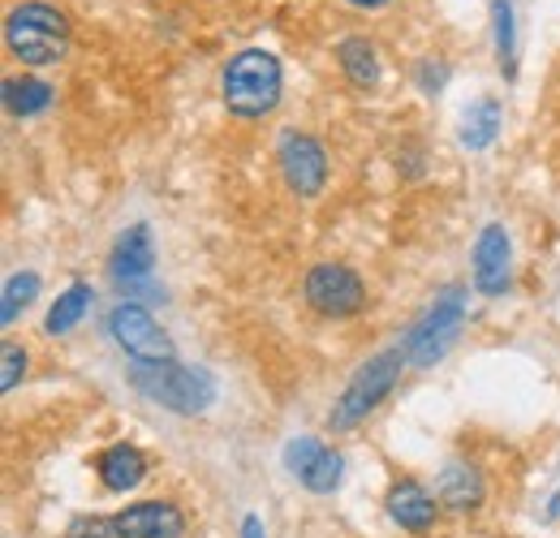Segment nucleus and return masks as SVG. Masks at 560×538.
<instances>
[{
  "mask_svg": "<svg viewBox=\"0 0 560 538\" xmlns=\"http://www.w3.org/2000/svg\"><path fill=\"white\" fill-rule=\"evenodd\" d=\"M121 535L126 538H186L190 522H186V508L177 500H139V504H126L113 513Z\"/></svg>",
  "mask_w": 560,
  "mask_h": 538,
  "instance_id": "nucleus-12",
  "label": "nucleus"
},
{
  "mask_svg": "<svg viewBox=\"0 0 560 538\" xmlns=\"http://www.w3.org/2000/svg\"><path fill=\"white\" fill-rule=\"evenodd\" d=\"M406 366H410V358H406L401 344L371 353V358L350 375V384L341 388V397L332 401V409H328V431H332V435H346L353 426H362L375 409H384V401L397 393Z\"/></svg>",
  "mask_w": 560,
  "mask_h": 538,
  "instance_id": "nucleus-4",
  "label": "nucleus"
},
{
  "mask_svg": "<svg viewBox=\"0 0 560 538\" xmlns=\"http://www.w3.org/2000/svg\"><path fill=\"white\" fill-rule=\"evenodd\" d=\"M462 328H466V289L462 284H448V289H440V297L422 311L419 319L410 324V332L401 337V349H406L410 366L415 371L435 366L457 344Z\"/></svg>",
  "mask_w": 560,
  "mask_h": 538,
  "instance_id": "nucleus-5",
  "label": "nucleus"
},
{
  "mask_svg": "<svg viewBox=\"0 0 560 538\" xmlns=\"http://www.w3.org/2000/svg\"><path fill=\"white\" fill-rule=\"evenodd\" d=\"M39 297V271H13L9 280H4V302H0V324L4 328H13L18 324V315L31 306Z\"/></svg>",
  "mask_w": 560,
  "mask_h": 538,
  "instance_id": "nucleus-21",
  "label": "nucleus"
},
{
  "mask_svg": "<svg viewBox=\"0 0 560 538\" xmlns=\"http://www.w3.org/2000/svg\"><path fill=\"white\" fill-rule=\"evenodd\" d=\"M277 168L280 182L293 199H319L324 186H328V173H332V160H328V147L306 130H284L277 138Z\"/></svg>",
  "mask_w": 560,
  "mask_h": 538,
  "instance_id": "nucleus-7",
  "label": "nucleus"
},
{
  "mask_svg": "<svg viewBox=\"0 0 560 538\" xmlns=\"http://www.w3.org/2000/svg\"><path fill=\"white\" fill-rule=\"evenodd\" d=\"M500 126H504V108H500V100H495V95H483V100H475V104L466 108L457 138H462L466 151H488L491 142L500 138Z\"/></svg>",
  "mask_w": 560,
  "mask_h": 538,
  "instance_id": "nucleus-19",
  "label": "nucleus"
},
{
  "mask_svg": "<svg viewBox=\"0 0 560 538\" xmlns=\"http://www.w3.org/2000/svg\"><path fill=\"white\" fill-rule=\"evenodd\" d=\"M108 337L121 353H130V362H168V358H177L168 332L160 328V319L139 302H117L108 311Z\"/></svg>",
  "mask_w": 560,
  "mask_h": 538,
  "instance_id": "nucleus-8",
  "label": "nucleus"
},
{
  "mask_svg": "<svg viewBox=\"0 0 560 538\" xmlns=\"http://www.w3.org/2000/svg\"><path fill=\"white\" fill-rule=\"evenodd\" d=\"M491 39H495V66L513 82L517 78V17H513V0H491Z\"/></svg>",
  "mask_w": 560,
  "mask_h": 538,
  "instance_id": "nucleus-20",
  "label": "nucleus"
},
{
  "mask_svg": "<svg viewBox=\"0 0 560 538\" xmlns=\"http://www.w3.org/2000/svg\"><path fill=\"white\" fill-rule=\"evenodd\" d=\"M415 78H419V91H422V95H440V86L448 82V69L435 66V57H422L419 69H415Z\"/></svg>",
  "mask_w": 560,
  "mask_h": 538,
  "instance_id": "nucleus-24",
  "label": "nucleus"
},
{
  "mask_svg": "<svg viewBox=\"0 0 560 538\" xmlns=\"http://www.w3.org/2000/svg\"><path fill=\"white\" fill-rule=\"evenodd\" d=\"M332 57H337V69L346 73V82H350L353 91H375V86H380L384 61H380V48H375L366 35H346V39H337Z\"/></svg>",
  "mask_w": 560,
  "mask_h": 538,
  "instance_id": "nucleus-16",
  "label": "nucleus"
},
{
  "mask_svg": "<svg viewBox=\"0 0 560 538\" xmlns=\"http://www.w3.org/2000/svg\"><path fill=\"white\" fill-rule=\"evenodd\" d=\"M341 4H350V9H362V13H380V9H388L393 0H341Z\"/></svg>",
  "mask_w": 560,
  "mask_h": 538,
  "instance_id": "nucleus-27",
  "label": "nucleus"
},
{
  "mask_svg": "<svg viewBox=\"0 0 560 538\" xmlns=\"http://www.w3.org/2000/svg\"><path fill=\"white\" fill-rule=\"evenodd\" d=\"M435 500L453 517H470L488 504V478L475 461H448L435 473Z\"/></svg>",
  "mask_w": 560,
  "mask_h": 538,
  "instance_id": "nucleus-15",
  "label": "nucleus"
},
{
  "mask_svg": "<svg viewBox=\"0 0 560 538\" xmlns=\"http://www.w3.org/2000/svg\"><path fill=\"white\" fill-rule=\"evenodd\" d=\"M470 280L483 297H504L513 289V237L504 224H483L470 250Z\"/></svg>",
  "mask_w": 560,
  "mask_h": 538,
  "instance_id": "nucleus-10",
  "label": "nucleus"
},
{
  "mask_svg": "<svg viewBox=\"0 0 560 538\" xmlns=\"http://www.w3.org/2000/svg\"><path fill=\"white\" fill-rule=\"evenodd\" d=\"M91 302H95V289L86 284V280H73L70 289L48 306V315H44V337H70L73 328L91 315Z\"/></svg>",
  "mask_w": 560,
  "mask_h": 538,
  "instance_id": "nucleus-18",
  "label": "nucleus"
},
{
  "mask_svg": "<svg viewBox=\"0 0 560 538\" xmlns=\"http://www.w3.org/2000/svg\"><path fill=\"white\" fill-rule=\"evenodd\" d=\"M0 95H4V113L18 117V121L39 117V113H48V108L57 104V86L44 82V78H35V73L4 78V91H0Z\"/></svg>",
  "mask_w": 560,
  "mask_h": 538,
  "instance_id": "nucleus-17",
  "label": "nucleus"
},
{
  "mask_svg": "<svg viewBox=\"0 0 560 538\" xmlns=\"http://www.w3.org/2000/svg\"><path fill=\"white\" fill-rule=\"evenodd\" d=\"M397 168H401L406 177H422V168H427V164H422V147H419V142L397 151Z\"/></svg>",
  "mask_w": 560,
  "mask_h": 538,
  "instance_id": "nucleus-25",
  "label": "nucleus"
},
{
  "mask_svg": "<svg viewBox=\"0 0 560 538\" xmlns=\"http://www.w3.org/2000/svg\"><path fill=\"white\" fill-rule=\"evenodd\" d=\"M91 470H95L100 487H104L108 495H130V491H139L142 482H147L151 461H147V453H142L139 444L117 440V444H108V448L95 453Z\"/></svg>",
  "mask_w": 560,
  "mask_h": 538,
  "instance_id": "nucleus-14",
  "label": "nucleus"
},
{
  "mask_svg": "<svg viewBox=\"0 0 560 538\" xmlns=\"http://www.w3.org/2000/svg\"><path fill=\"white\" fill-rule=\"evenodd\" d=\"M242 538H268V530H264V517H259V513H246V517H242Z\"/></svg>",
  "mask_w": 560,
  "mask_h": 538,
  "instance_id": "nucleus-26",
  "label": "nucleus"
},
{
  "mask_svg": "<svg viewBox=\"0 0 560 538\" xmlns=\"http://www.w3.org/2000/svg\"><path fill=\"white\" fill-rule=\"evenodd\" d=\"M302 302L319 319H353L371 306V293H366V280L350 264L319 259L302 276Z\"/></svg>",
  "mask_w": 560,
  "mask_h": 538,
  "instance_id": "nucleus-6",
  "label": "nucleus"
},
{
  "mask_svg": "<svg viewBox=\"0 0 560 538\" xmlns=\"http://www.w3.org/2000/svg\"><path fill=\"white\" fill-rule=\"evenodd\" d=\"M126 379L130 388L139 393L142 401L160 405L177 418H195V413H208L215 397H220V384L208 366H186L177 358L168 362H130L126 366Z\"/></svg>",
  "mask_w": 560,
  "mask_h": 538,
  "instance_id": "nucleus-2",
  "label": "nucleus"
},
{
  "mask_svg": "<svg viewBox=\"0 0 560 538\" xmlns=\"http://www.w3.org/2000/svg\"><path fill=\"white\" fill-rule=\"evenodd\" d=\"M384 508H388L393 526H401L406 535H415V538H427L440 526V517H444V508H440V500H435V487H427L415 473L393 478V487H388V495H384Z\"/></svg>",
  "mask_w": 560,
  "mask_h": 538,
  "instance_id": "nucleus-11",
  "label": "nucleus"
},
{
  "mask_svg": "<svg viewBox=\"0 0 560 538\" xmlns=\"http://www.w3.org/2000/svg\"><path fill=\"white\" fill-rule=\"evenodd\" d=\"M284 470L293 473L311 495H332L346 478V457L324 444L319 435H298L284 444Z\"/></svg>",
  "mask_w": 560,
  "mask_h": 538,
  "instance_id": "nucleus-9",
  "label": "nucleus"
},
{
  "mask_svg": "<svg viewBox=\"0 0 560 538\" xmlns=\"http://www.w3.org/2000/svg\"><path fill=\"white\" fill-rule=\"evenodd\" d=\"M284 69L268 48H242L220 69V104L237 121H264L280 108Z\"/></svg>",
  "mask_w": 560,
  "mask_h": 538,
  "instance_id": "nucleus-1",
  "label": "nucleus"
},
{
  "mask_svg": "<svg viewBox=\"0 0 560 538\" xmlns=\"http://www.w3.org/2000/svg\"><path fill=\"white\" fill-rule=\"evenodd\" d=\"M4 48L26 69L61 66L70 57V17L48 0H22L4 17Z\"/></svg>",
  "mask_w": 560,
  "mask_h": 538,
  "instance_id": "nucleus-3",
  "label": "nucleus"
},
{
  "mask_svg": "<svg viewBox=\"0 0 560 538\" xmlns=\"http://www.w3.org/2000/svg\"><path fill=\"white\" fill-rule=\"evenodd\" d=\"M66 538H126L117 517H104V513H78L70 526H66Z\"/></svg>",
  "mask_w": 560,
  "mask_h": 538,
  "instance_id": "nucleus-22",
  "label": "nucleus"
},
{
  "mask_svg": "<svg viewBox=\"0 0 560 538\" xmlns=\"http://www.w3.org/2000/svg\"><path fill=\"white\" fill-rule=\"evenodd\" d=\"M0 362H4V371H0V393H13V388L26 379V362H31V353H26L18 340H4Z\"/></svg>",
  "mask_w": 560,
  "mask_h": 538,
  "instance_id": "nucleus-23",
  "label": "nucleus"
},
{
  "mask_svg": "<svg viewBox=\"0 0 560 538\" xmlns=\"http://www.w3.org/2000/svg\"><path fill=\"white\" fill-rule=\"evenodd\" d=\"M151 271H155V242H151V229L147 224H130L117 242H113V255H108V276L135 293L151 284Z\"/></svg>",
  "mask_w": 560,
  "mask_h": 538,
  "instance_id": "nucleus-13",
  "label": "nucleus"
}]
</instances>
